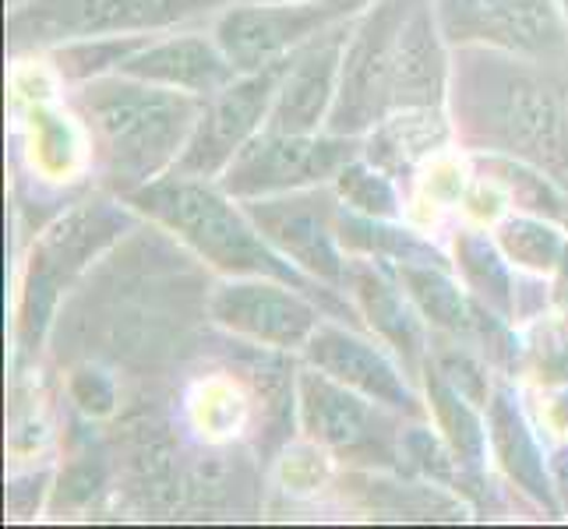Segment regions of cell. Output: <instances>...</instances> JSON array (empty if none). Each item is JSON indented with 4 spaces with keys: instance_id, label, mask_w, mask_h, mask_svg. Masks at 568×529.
<instances>
[{
    "instance_id": "cell-9",
    "label": "cell",
    "mask_w": 568,
    "mask_h": 529,
    "mask_svg": "<svg viewBox=\"0 0 568 529\" xmlns=\"http://www.w3.org/2000/svg\"><path fill=\"white\" fill-rule=\"evenodd\" d=\"M371 0H286V4H237L226 8L215 22V39L241 74L258 71L280 57L307 47L349 14L367 8Z\"/></svg>"
},
{
    "instance_id": "cell-36",
    "label": "cell",
    "mask_w": 568,
    "mask_h": 529,
    "mask_svg": "<svg viewBox=\"0 0 568 529\" xmlns=\"http://www.w3.org/2000/svg\"><path fill=\"white\" fill-rule=\"evenodd\" d=\"M558 414H561V417H565V424H568V391L558 399Z\"/></svg>"
},
{
    "instance_id": "cell-32",
    "label": "cell",
    "mask_w": 568,
    "mask_h": 529,
    "mask_svg": "<svg viewBox=\"0 0 568 529\" xmlns=\"http://www.w3.org/2000/svg\"><path fill=\"white\" fill-rule=\"evenodd\" d=\"M435 367L445 375V382H453L469 403H484L487 406V375L484 367L463 349H442L435 357Z\"/></svg>"
},
{
    "instance_id": "cell-39",
    "label": "cell",
    "mask_w": 568,
    "mask_h": 529,
    "mask_svg": "<svg viewBox=\"0 0 568 529\" xmlns=\"http://www.w3.org/2000/svg\"><path fill=\"white\" fill-rule=\"evenodd\" d=\"M14 4H22V0H11V8H14Z\"/></svg>"
},
{
    "instance_id": "cell-17",
    "label": "cell",
    "mask_w": 568,
    "mask_h": 529,
    "mask_svg": "<svg viewBox=\"0 0 568 529\" xmlns=\"http://www.w3.org/2000/svg\"><path fill=\"white\" fill-rule=\"evenodd\" d=\"M121 74L142 78V82L187 89L199 95H215L230 82H237V68L220 47V39L205 35H173L163 43H145L121 64Z\"/></svg>"
},
{
    "instance_id": "cell-4",
    "label": "cell",
    "mask_w": 568,
    "mask_h": 529,
    "mask_svg": "<svg viewBox=\"0 0 568 529\" xmlns=\"http://www.w3.org/2000/svg\"><path fill=\"white\" fill-rule=\"evenodd\" d=\"M74 106L89 124L106 187L131 199L181 160L209 106V95L142 82L116 71L82 82Z\"/></svg>"
},
{
    "instance_id": "cell-6",
    "label": "cell",
    "mask_w": 568,
    "mask_h": 529,
    "mask_svg": "<svg viewBox=\"0 0 568 529\" xmlns=\"http://www.w3.org/2000/svg\"><path fill=\"white\" fill-rule=\"evenodd\" d=\"M134 233V220L110 202H85L64 215L43 241L32 247L22 311H18V349L32 353L43 343L57 315L61 293L82 276L85 265L116 237Z\"/></svg>"
},
{
    "instance_id": "cell-11",
    "label": "cell",
    "mask_w": 568,
    "mask_h": 529,
    "mask_svg": "<svg viewBox=\"0 0 568 529\" xmlns=\"http://www.w3.org/2000/svg\"><path fill=\"white\" fill-rule=\"evenodd\" d=\"M290 61L293 53L258 71H247L237 82H230L226 89L209 95L202 121L194 128L187 149L181 152V160L173 163L170 176H199V181H209V176L223 173L233 155L265 128L272 103H276L280 85L290 71Z\"/></svg>"
},
{
    "instance_id": "cell-2",
    "label": "cell",
    "mask_w": 568,
    "mask_h": 529,
    "mask_svg": "<svg viewBox=\"0 0 568 529\" xmlns=\"http://www.w3.org/2000/svg\"><path fill=\"white\" fill-rule=\"evenodd\" d=\"M453 116L469 149L537 166L568 194V50L547 57L456 47Z\"/></svg>"
},
{
    "instance_id": "cell-1",
    "label": "cell",
    "mask_w": 568,
    "mask_h": 529,
    "mask_svg": "<svg viewBox=\"0 0 568 529\" xmlns=\"http://www.w3.org/2000/svg\"><path fill=\"white\" fill-rule=\"evenodd\" d=\"M205 311L202 276L187 254L139 230V237L116 251L68 304L57 332V346L68 343V349L57 357L145 370L166 360L173 346H184L191 325Z\"/></svg>"
},
{
    "instance_id": "cell-35",
    "label": "cell",
    "mask_w": 568,
    "mask_h": 529,
    "mask_svg": "<svg viewBox=\"0 0 568 529\" xmlns=\"http://www.w3.org/2000/svg\"><path fill=\"white\" fill-rule=\"evenodd\" d=\"M551 480H555V491H558L561 505L568 508V445L551 456Z\"/></svg>"
},
{
    "instance_id": "cell-31",
    "label": "cell",
    "mask_w": 568,
    "mask_h": 529,
    "mask_svg": "<svg viewBox=\"0 0 568 529\" xmlns=\"http://www.w3.org/2000/svg\"><path fill=\"white\" fill-rule=\"evenodd\" d=\"M399 448H403V459L414 466V469H420L424 477L442 480V484L456 480V462H459L456 452H453V448H445L435 435H430L427 427H409V430H403Z\"/></svg>"
},
{
    "instance_id": "cell-25",
    "label": "cell",
    "mask_w": 568,
    "mask_h": 529,
    "mask_svg": "<svg viewBox=\"0 0 568 529\" xmlns=\"http://www.w3.org/2000/svg\"><path fill=\"white\" fill-rule=\"evenodd\" d=\"M491 181H498L508 194L516 199V205L530 208L534 215H547V220H568V194L537 166L513 160V155L487 152V160L480 163Z\"/></svg>"
},
{
    "instance_id": "cell-30",
    "label": "cell",
    "mask_w": 568,
    "mask_h": 529,
    "mask_svg": "<svg viewBox=\"0 0 568 529\" xmlns=\"http://www.w3.org/2000/svg\"><path fill=\"white\" fill-rule=\"evenodd\" d=\"M71 403L82 409L85 417H110L116 409V378L100 360H82L68 378Z\"/></svg>"
},
{
    "instance_id": "cell-16",
    "label": "cell",
    "mask_w": 568,
    "mask_h": 529,
    "mask_svg": "<svg viewBox=\"0 0 568 529\" xmlns=\"http://www.w3.org/2000/svg\"><path fill=\"white\" fill-rule=\"evenodd\" d=\"M304 353L311 367H318L336 382L364 391L367 399H375L406 417L424 414L420 399L409 391V385L403 382L399 370L388 364L385 353L378 346H371L367 339L354 336V332H346L339 325H318L315 336L304 343Z\"/></svg>"
},
{
    "instance_id": "cell-13",
    "label": "cell",
    "mask_w": 568,
    "mask_h": 529,
    "mask_svg": "<svg viewBox=\"0 0 568 529\" xmlns=\"http://www.w3.org/2000/svg\"><path fill=\"white\" fill-rule=\"evenodd\" d=\"M244 212L262 230V237L297 262L307 276L328 283L332 289L346 286V258L336 233V194L322 187L268 194V199H247Z\"/></svg>"
},
{
    "instance_id": "cell-12",
    "label": "cell",
    "mask_w": 568,
    "mask_h": 529,
    "mask_svg": "<svg viewBox=\"0 0 568 529\" xmlns=\"http://www.w3.org/2000/svg\"><path fill=\"white\" fill-rule=\"evenodd\" d=\"M448 47H491L547 57L568 50L561 0H435Z\"/></svg>"
},
{
    "instance_id": "cell-24",
    "label": "cell",
    "mask_w": 568,
    "mask_h": 529,
    "mask_svg": "<svg viewBox=\"0 0 568 529\" xmlns=\"http://www.w3.org/2000/svg\"><path fill=\"white\" fill-rule=\"evenodd\" d=\"M456 265L463 272V279L469 283V289L477 297L498 311L501 318H513L516 315V283H513V272L501 262L498 247L487 241V233H459L456 241Z\"/></svg>"
},
{
    "instance_id": "cell-19",
    "label": "cell",
    "mask_w": 568,
    "mask_h": 529,
    "mask_svg": "<svg viewBox=\"0 0 568 529\" xmlns=\"http://www.w3.org/2000/svg\"><path fill=\"white\" fill-rule=\"evenodd\" d=\"M343 289H354L357 307L367 318V325L403 353L406 370L414 375L424 360V349H427L424 325L417 318V311L406 304L403 289L396 286V276H392V268L378 258L375 262H349Z\"/></svg>"
},
{
    "instance_id": "cell-15",
    "label": "cell",
    "mask_w": 568,
    "mask_h": 529,
    "mask_svg": "<svg viewBox=\"0 0 568 529\" xmlns=\"http://www.w3.org/2000/svg\"><path fill=\"white\" fill-rule=\"evenodd\" d=\"M343 26L332 29L307 47L293 50L290 71L280 85L276 103L265 121V131L283 134H315L322 121H328L332 103L339 92V71H343V50H346Z\"/></svg>"
},
{
    "instance_id": "cell-28",
    "label": "cell",
    "mask_w": 568,
    "mask_h": 529,
    "mask_svg": "<svg viewBox=\"0 0 568 529\" xmlns=\"http://www.w3.org/2000/svg\"><path fill=\"white\" fill-rule=\"evenodd\" d=\"M336 191L354 212L375 215V220H392L399 212L396 187H392L385 170L375 163H361V160L346 163L336 176Z\"/></svg>"
},
{
    "instance_id": "cell-14",
    "label": "cell",
    "mask_w": 568,
    "mask_h": 529,
    "mask_svg": "<svg viewBox=\"0 0 568 529\" xmlns=\"http://www.w3.org/2000/svg\"><path fill=\"white\" fill-rule=\"evenodd\" d=\"M209 318L233 336L293 349L304 346L322 325V307L283 279L251 276L244 283H223L209 293Z\"/></svg>"
},
{
    "instance_id": "cell-3",
    "label": "cell",
    "mask_w": 568,
    "mask_h": 529,
    "mask_svg": "<svg viewBox=\"0 0 568 529\" xmlns=\"http://www.w3.org/2000/svg\"><path fill=\"white\" fill-rule=\"evenodd\" d=\"M448 64L435 0H375L346 39L328 134L357 139L399 110L442 106Z\"/></svg>"
},
{
    "instance_id": "cell-20",
    "label": "cell",
    "mask_w": 568,
    "mask_h": 529,
    "mask_svg": "<svg viewBox=\"0 0 568 529\" xmlns=\"http://www.w3.org/2000/svg\"><path fill=\"white\" fill-rule=\"evenodd\" d=\"M448 139V121L438 113V106L420 110H399L371 131L364 145L367 163L382 166L385 173H403L427 152H435Z\"/></svg>"
},
{
    "instance_id": "cell-18",
    "label": "cell",
    "mask_w": 568,
    "mask_h": 529,
    "mask_svg": "<svg viewBox=\"0 0 568 529\" xmlns=\"http://www.w3.org/2000/svg\"><path fill=\"white\" fill-rule=\"evenodd\" d=\"M487 424H491V445L501 469L508 474L526 498H534L547 516H558V491L551 480V466L544 462V452L534 438L530 424L523 417V406L516 399V391L508 385H498L495 396L487 399Z\"/></svg>"
},
{
    "instance_id": "cell-7",
    "label": "cell",
    "mask_w": 568,
    "mask_h": 529,
    "mask_svg": "<svg viewBox=\"0 0 568 529\" xmlns=\"http://www.w3.org/2000/svg\"><path fill=\"white\" fill-rule=\"evenodd\" d=\"M233 0H22L11 8V50H39L95 35H145Z\"/></svg>"
},
{
    "instance_id": "cell-5",
    "label": "cell",
    "mask_w": 568,
    "mask_h": 529,
    "mask_svg": "<svg viewBox=\"0 0 568 529\" xmlns=\"http://www.w3.org/2000/svg\"><path fill=\"white\" fill-rule=\"evenodd\" d=\"M149 220L163 223L170 233L205 258L212 268L233 272V276H265V279H283L297 286L307 297H318L328 311H336L339 318H349V307L339 304L328 289H315V276L290 262L283 251L272 247L262 230L251 223L247 212H237L226 202L223 187H209L199 176H160L149 187L134 191L128 199Z\"/></svg>"
},
{
    "instance_id": "cell-23",
    "label": "cell",
    "mask_w": 568,
    "mask_h": 529,
    "mask_svg": "<svg viewBox=\"0 0 568 529\" xmlns=\"http://www.w3.org/2000/svg\"><path fill=\"white\" fill-rule=\"evenodd\" d=\"M427 399L435 417L445 430L448 448L456 452L463 474H480L484 469V452H487V430L480 424V417L474 414V403H469L463 391L445 382V375L438 367H427Z\"/></svg>"
},
{
    "instance_id": "cell-10",
    "label": "cell",
    "mask_w": 568,
    "mask_h": 529,
    "mask_svg": "<svg viewBox=\"0 0 568 529\" xmlns=\"http://www.w3.org/2000/svg\"><path fill=\"white\" fill-rule=\"evenodd\" d=\"M301 420L318 445L332 448L339 459L367 466H396L403 459V430L382 414V403L367 399L364 391L336 382L325 370H301Z\"/></svg>"
},
{
    "instance_id": "cell-34",
    "label": "cell",
    "mask_w": 568,
    "mask_h": 529,
    "mask_svg": "<svg viewBox=\"0 0 568 529\" xmlns=\"http://www.w3.org/2000/svg\"><path fill=\"white\" fill-rule=\"evenodd\" d=\"M47 480H50L47 474H32L26 480H11L8 484V512H11V519H29L36 512L39 491H43Z\"/></svg>"
},
{
    "instance_id": "cell-22",
    "label": "cell",
    "mask_w": 568,
    "mask_h": 529,
    "mask_svg": "<svg viewBox=\"0 0 568 529\" xmlns=\"http://www.w3.org/2000/svg\"><path fill=\"white\" fill-rule=\"evenodd\" d=\"M336 233L346 251L371 254V258H378V262H392V265L420 262V265H442V268L448 265L445 254L438 247H430L427 241H420L417 233L388 226L385 220H375V215H364L354 208H339Z\"/></svg>"
},
{
    "instance_id": "cell-27",
    "label": "cell",
    "mask_w": 568,
    "mask_h": 529,
    "mask_svg": "<svg viewBox=\"0 0 568 529\" xmlns=\"http://www.w3.org/2000/svg\"><path fill=\"white\" fill-rule=\"evenodd\" d=\"M498 247L530 272H551L565 258L561 233L537 215H513L498 226Z\"/></svg>"
},
{
    "instance_id": "cell-26",
    "label": "cell",
    "mask_w": 568,
    "mask_h": 529,
    "mask_svg": "<svg viewBox=\"0 0 568 529\" xmlns=\"http://www.w3.org/2000/svg\"><path fill=\"white\" fill-rule=\"evenodd\" d=\"M149 43V35H95V39H74L64 50L53 53L57 68L71 82H92L106 71H121L131 53H139Z\"/></svg>"
},
{
    "instance_id": "cell-33",
    "label": "cell",
    "mask_w": 568,
    "mask_h": 529,
    "mask_svg": "<svg viewBox=\"0 0 568 529\" xmlns=\"http://www.w3.org/2000/svg\"><path fill=\"white\" fill-rule=\"evenodd\" d=\"M39 131H43V139H39V152H43V160L53 166V170H64L71 163V131L64 121H57L50 113H39Z\"/></svg>"
},
{
    "instance_id": "cell-29",
    "label": "cell",
    "mask_w": 568,
    "mask_h": 529,
    "mask_svg": "<svg viewBox=\"0 0 568 529\" xmlns=\"http://www.w3.org/2000/svg\"><path fill=\"white\" fill-rule=\"evenodd\" d=\"M106 474H110V466H106L103 448L92 452V438H89L85 452H78L71 459V466L64 469L61 487H57V495H53V508H74V505L92 501L95 491L106 484Z\"/></svg>"
},
{
    "instance_id": "cell-21",
    "label": "cell",
    "mask_w": 568,
    "mask_h": 529,
    "mask_svg": "<svg viewBox=\"0 0 568 529\" xmlns=\"http://www.w3.org/2000/svg\"><path fill=\"white\" fill-rule=\"evenodd\" d=\"M385 265L392 268V276L406 286L409 301L417 304V311L430 325L463 339L474 336L477 304L466 301V293L448 279V272L442 265H420V262H399V265L385 262Z\"/></svg>"
},
{
    "instance_id": "cell-37",
    "label": "cell",
    "mask_w": 568,
    "mask_h": 529,
    "mask_svg": "<svg viewBox=\"0 0 568 529\" xmlns=\"http://www.w3.org/2000/svg\"><path fill=\"white\" fill-rule=\"evenodd\" d=\"M254 4H286V0H254Z\"/></svg>"
},
{
    "instance_id": "cell-8",
    "label": "cell",
    "mask_w": 568,
    "mask_h": 529,
    "mask_svg": "<svg viewBox=\"0 0 568 529\" xmlns=\"http://www.w3.org/2000/svg\"><path fill=\"white\" fill-rule=\"evenodd\" d=\"M361 142L349 134H283L258 131L233 155L220 176V187L230 199H268V194L318 187L336 181L346 163L361 155Z\"/></svg>"
},
{
    "instance_id": "cell-38",
    "label": "cell",
    "mask_w": 568,
    "mask_h": 529,
    "mask_svg": "<svg viewBox=\"0 0 568 529\" xmlns=\"http://www.w3.org/2000/svg\"><path fill=\"white\" fill-rule=\"evenodd\" d=\"M561 11H565V22H568V0H561Z\"/></svg>"
}]
</instances>
